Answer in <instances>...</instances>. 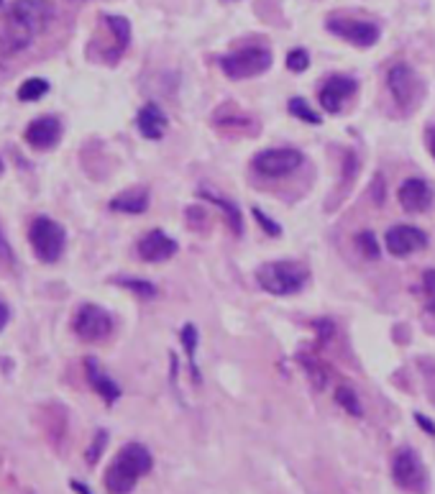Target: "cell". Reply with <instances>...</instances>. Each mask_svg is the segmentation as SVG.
Here are the masks:
<instances>
[{
    "mask_svg": "<svg viewBox=\"0 0 435 494\" xmlns=\"http://www.w3.org/2000/svg\"><path fill=\"white\" fill-rule=\"evenodd\" d=\"M305 162V154L294 146H277V149H264L254 156L251 167L256 174L267 177V180H280L292 174L294 170H300Z\"/></svg>",
    "mask_w": 435,
    "mask_h": 494,
    "instance_id": "obj_7",
    "label": "cell"
},
{
    "mask_svg": "<svg viewBox=\"0 0 435 494\" xmlns=\"http://www.w3.org/2000/svg\"><path fill=\"white\" fill-rule=\"evenodd\" d=\"M115 285L126 287L128 292H136L139 298H156V287L146 279H133V277H118Z\"/></svg>",
    "mask_w": 435,
    "mask_h": 494,
    "instance_id": "obj_26",
    "label": "cell"
},
{
    "mask_svg": "<svg viewBox=\"0 0 435 494\" xmlns=\"http://www.w3.org/2000/svg\"><path fill=\"white\" fill-rule=\"evenodd\" d=\"M85 374H88L90 387L95 390V394H101L108 405H113L115 400L121 397V387L102 372V366L98 364V359H92V356L85 359Z\"/></svg>",
    "mask_w": 435,
    "mask_h": 494,
    "instance_id": "obj_17",
    "label": "cell"
},
{
    "mask_svg": "<svg viewBox=\"0 0 435 494\" xmlns=\"http://www.w3.org/2000/svg\"><path fill=\"white\" fill-rule=\"evenodd\" d=\"M54 18L49 0H16L3 16L0 28V52L21 54L47 31Z\"/></svg>",
    "mask_w": 435,
    "mask_h": 494,
    "instance_id": "obj_1",
    "label": "cell"
},
{
    "mask_svg": "<svg viewBox=\"0 0 435 494\" xmlns=\"http://www.w3.org/2000/svg\"><path fill=\"white\" fill-rule=\"evenodd\" d=\"M274 62V57L267 47H243L236 52L223 54L218 65L228 79H251L264 75Z\"/></svg>",
    "mask_w": 435,
    "mask_h": 494,
    "instance_id": "obj_5",
    "label": "cell"
},
{
    "mask_svg": "<svg viewBox=\"0 0 435 494\" xmlns=\"http://www.w3.org/2000/svg\"><path fill=\"white\" fill-rule=\"evenodd\" d=\"M177 241L172 236H166L162 228H152L146 236H141L139 247V259L149 261V264H159V261L172 259L177 254Z\"/></svg>",
    "mask_w": 435,
    "mask_h": 494,
    "instance_id": "obj_13",
    "label": "cell"
},
{
    "mask_svg": "<svg viewBox=\"0 0 435 494\" xmlns=\"http://www.w3.org/2000/svg\"><path fill=\"white\" fill-rule=\"evenodd\" d=\"M356 248L366 257V259H379V241L371 231H361L356 236Z\"/></svg>",
    "mask_w": 435,
    "mask_h": 494,
    "instance_id": "obj_27",
    "label": "cell"
},
{
    "mask_svg": "<svg viewBox=\"0 0 435 494\" xmlns=\"http://www.w3.org/2000/svg\"><path fill=\"white\" fill-rule=\"evenodd\" d=\"M213 123H216L218 129H239L241 133H256V121H251V118L246 116V113H241V108L239 105H233V103H226V105H220L216 110V116H213Z\"/></svg>",
    "mask_w": 435,
    "mask_h": 494,
    "instance_id": "obj_18",
    "label": "cell"
},
{
    "mask_svg": "<svg viewBox=\"0 0 435 494\" xmlns=\"http://www.w3.org/2000/svg\"><path fill=\"white\" fill-rule=\"evenodd\" d=\"M251 213H254V218H256V221H259V226L264 228V234L274 236V238H277V236H281L280 223H274V221H271V218H267V215H264V210H261V208H251Z\"/></svg>",
    "mask_w": 435,
    "mask_h": 494,
    "instance_id": "obj_30",
    "label": "cell"
},
{
    "mask_svg": "<svg viewBox=\"0 0 435 494\" xmlns=\"http://www.w3.org/2000/svg\"><path fill=\"white\" fill-rule=\"evenodd\" d=\"M287 108H290V113H292L294 118H300L302 123H313V126H320V123H323V116H320L315 108H310V103H307L305 98H292Z\"/></svg>",
    "mask_w": 435,
    "mask_h": 494,
    "instance_id": "obj_25",
    "label": "cell"
},
{
    "mask_svg": "<svg viewBox=\"0 0 435 494\" xmlns=\"http://www.w3.org/2000/svg\"><path fill=\"white\" fill-rule=\"evenodd\" d=\"M0 254H3V257H8V247H5V238H3V234H0Z\"/></svg>",
    "mask_w": 435,
    "mask_h": 494,
    "instance_id": "obj_35",
    "label": "cell"
},
{
    "mask_svg": "<svg viewBox=\"0 0 435 494\" xmlns=\"http://www.w3.org/2000/svg\"><path fill=\"white\" fill-rule=\"evenodd\" d=\"M325 28L331 31L333 37L348 41V44H354L358 49H369L382 37V28L377 26L374 21L348 18V16H331L325 21Z\"/></svg>",
    "mask_w": 435,
    "mask_h": 494,
    "instance_id": "obj_8",
    "label": "cell"
},
{
    "mask_svg": "<svg viewBox=\"0 0 435 494\" xmlns=\"http://www.w3.org/2000/svg\"><path fill=\"white\" fill-rule=\"evenodd\" d=\"M422 298H425V310L435 315V269H428L422 277Z\"/></svg>",
    "mask_w": 435,
    "mask_h": 494,
    "instance_id": "obj_28",
    "label": "cell"
},
{
    "mask_svg": "<svg viewBox=\"0 0 435 494\" xmlns=\"http://www.w3.org/2000/svg\"><path fill=\"white\" fill-rule=\"evenodd\" d=\"M307 279H310V272L300 261H269L256 269L259 287L277 298L297 295L307 285Z\"/></svg>",
    "mask_w": 435,
    "mask_h": 494,
    "instance_id": "obj_3",
    "label": "cell"
},
{
    "mask_svg": "<svg viewBox=\"0 0 435 494\" xmlns=\"http://www.w3.org/2000/svg\"><path fill=\"white\" fill-rule=\"evenodd\" d=\"M72 328H75L77 339H82L85 343H101L113 333V318H111V312L102 310L101 305L88 302L77 310Z\"/></svg>",
    "mask_w": 435,
    "mask_h": 494,
    "instance_id": "obj_9",
    "label": "cell"
},
{
    "mask_svg": "<svg viewBox=\"0 0 435 494\" xmlns=\"http://www.w3.org/2000/svg\"><path fill=\"white\" fill-rule=\"evenodd\" d=\"M425 143H428V152H430V156L435 159V126H428V131H425Z\"/></svg>",
    "mask_w": 435,
    "mask_h": 494,
    "instance_id": "obj_33",
    "label": "cell"
},
{
    "mask_svg": "<svg viewBox=\"0 0 435 494\" xmlns=\"http://www.w3.org/2000/svg\"><path fill=\"white\" fill-rule=\"evenodd\" d=\"M179 339H182V346H185V352H187V362H190V372L192 379H195V384H200V369H197V328L192 323H187L182 328V333H179Z\"/></svg>",
    "mask_w": 435,
    "mask_h": 494,
    "instance_id": "obj_22",
    "label": "cell"
},
{
    "mask_svg": "<svg viewBox=\"0 0 435 494\" xmlns=\"http://www.w3.org/2000/svg\"><path fill=\"white\" fill-rule=\"evenodd\" d=\"M24 139L28 146H34L38 152H47V149H51L54 143H59V139H62V123H59V118L54 116L37 118V121L28 123Z\"/></svg>",
    "mask_w": 435,
    "mask_h": 494,
    "instance_id": "obj_15",
    "label": "cell"
},
{
    "mask_svg": "<svg viewBox=\"0 0 435 494\" xmlns=\"http://www.w3.org/2000/svg\"><path fill=\"white\" fill-rule=\"evenodd\" d=\"M428 247V236L415 226H392L387 231V251L392 257L405 259L409 254H418L422 248Z\"/></svg>",
    "mask_w": 435,
    "mask_h": 494,
    "instance_id": "obj_11",
    "label": "cell"
},
{
    "mask_svg": "<svg viewBox=\"0 0 435 494\" xmlns=\"http://www.w3.org/2000/svg\"><path fill=\"white\" fill-rule=\"evenodd\" d=\"M136 126H139L143 139H149V142H159V139L166 133L169 121H166L164 110H162L159 105L146 103L139 110V116H136Z\"/></svg>",
    "mask_w": 435,
    "mask_h": 494,
    "instance_id": "obj_16",
    "label": "cell"
},
{
    "mask_svg": "<svg viewBox=\"0 0 435 494\" xmlns=\"http://www.w3.org/2000/svg\"><path fill=\"white\" fill-rule=\"evenodd\" d=\"M149 208V190L146 187H131L123 190L121 195L111 200V210L115 213H128V215H141Z\"/></svg>",
    "mask_w": 435,
    "mask_h": 494,
    "instance_id": "obj_19",
    "label": "cell"
},
{
    "mask_svg": "<svg viewBox=\"0 0 435 494\" xmlns=\"http://www.w3.org/2000/svg\"><path fill=\"white\" fill-rule=\"evenodd\" d=\"M300 364L307 369V377L313 379V384H315V390H325V384H328V364L320 359V353L310 352V353H300Z\"/></svg>",
    "mask_w": 435,
    "mask_h": 494,
    "instance_id": "obj_21",
    "label": "cell"
},
{
    "mask_svg": "<svg viewBox=\"0 0 435 494\" xmlns=\"http://www.w3.org/2000/svg\"><path fill=\"white\" fill-rule=\"evenodd\" d=\"M415 420L420 423V428L425 430V433H430V436H435V423H430L428 417L422 415V413H415Z\"/></svg>",
    "mask_w": 435,
    "mask_h": 494,
    "instance_id": "obj_32",
    "label": "cell"
},
{
    "mask_svg": "<svg viewBox=\"0 0 435 494\" xmlns=\"http://www.w3.org/2000/svg\"><path fill=\"white\" fill-rule=\"evenodd\" d=\"M335 403L341 405L348 415H354V417L364 415V407H361V400H358L356 390H354V387H348V384L335 387Z\"/></svg>",
    "mask_w": 435,
    "mask_h": 494,
    "instance_id": "obj_23",
    "label": "cell"
},
{
    "mask_svg": "<svg viewBox=\"0 0 435 494\" xmlns=\"http://www.w3.org/2000/svg\"><path fill=\"white\" fill-rule=\"evenodd\" d=\"M105 443H108V433H105V430H101V433H98V441L92 443V448H90V451H88V461H90V464H95V461L101 458L102 446H105Z\"/></svg>",
    "mask_w": 435,
    "mask_h": 494,
    "instance_id": "obj_31",
    "label": "cell"
},
{
    "mask_svg": "<svg viewBox=\"0 0 435 494\" xmlns=\"http://www.w3.org/2000/svg\"><path fill=\"white\" fill-rule=\"evenodd\" d=\"M397 200L408 213H425L433 205V187L425 183L422 177H409L399 184Z\"/></svg>",
    "mask_w": 435,
    "mask_h": 494,
    "instance_id": "obj_14",
    "label": "cell"
},
{
    "mask_svg": "<svg viewBox=\"0 0 435 494\" xmlns=\"http://www.w3.org/2000/svg\"><path fill=\"white\" fill-rule=\"evenodd\" d=\"M47 92H49V82H47V79H26L24 85L18 88V100H21V103H34L38 98H44Z\"/></svg>",
    "mask_w": 435,
    "mask_h": 494,
    "instance_id": "obj_24",
    "label": "cell"
},
{
    "mask_svg": "<svg viewBox=\"0 0 435 494\" xmlns=\"http://www.w3.org/2000/svg\"><path fill=\"white\" fill-rule=\"evenodd\" d=\"M356 79L348 78V75H331V78L323 82V88L318 92V100L323 105V110L328 113H338L344 103L356 92Z\"/></svg>",
    "mask_w": 435,
    "mask_h": 494,
    "instance_id": "obj_12",
    "label": "cell"
},
{
    "mask_svg": "<svg viewBox=\"0 0 435 494\" xmlns=\"http://www.w3.org/2000/svg\"><path fill=\"white\" fill-rule=\"evenodd\" d=\"M0 3H3V0H0Z\"/></svg>",
    "mask_w": 435,
    "mask_h": 494,
    "instance_id": "obj_36",
    "label": "cell"
},
{
    "mask_svg": "<svg viewBox=\"0 0 435 494\" xmlns=\"http://www.w3.org/2000/svg\"><path fill=\"white\" fill-rule=\"evenodd\" d=\"M197 197H203L207 205H216V208H220V213H223V218H226V223H228V228L233 231V234L236 236L243 234L241 210H239L236 203H230V200H226V197L210 193V190H197Z\"/></svg>",
    "mask_w": 435,
    "mask_h": 494,
    "instance_id": "obj_20",
    "label": "cell"
},
{
    "mask_svg": "<svg viewBox=\"0 0 435 494\" xmlns=\"http://www.w3.org/2000/svg\"><path fill=\"white\" fill-rule=\"evenodd\" d=\"M28 241L37 251V257L44 264H54L62 259L64 244H67V234L57 221H51L47 215H38L37 221L28 228Z\"/></svg>",
    "mask_w": 435,
    "mask_h": 494,
    "instance_id": "obj_6",
    "label": "cell"
},
{
    "mask_svg": "<svg viewBox=\"0 0 435 494\" xmlns=\"http://www.w3.org/2000/svg\"><path fill=\"white\" fill-rule=\"evenodd\" d=\"M287 67L292 69V72H305L307 67H310V54L302 49V47H297V49H292V52L287 54Z\"/></svg>",
    "mask_w": 435,
    "mask_h": 494,
    "instance_id": "obj_29",
    "label": "cell"
},
{
    "mask_svg": "<svg viewBox=\"0 0 435 494\" xmlns=\"http://www.w3.org/2000/svg\"><path fill=\"white\" fill-rule=\"evenodd\" d=\"M154 467L152 451L141 443H126L115 458L111 461V467L105 471V489L108 494H131Z\"/></svg>",
    "mask_w": 435,
    "mask_h": 494,
    "instance_id": "obj_2",
    "label": "cell"
},
{
    "mask_svg": "<svg viewBox=\"0 0 435 494\" xmlns=\"http://www.w3.org/2000/svg\"><path fill=\"white\" fill-rule=\"evenodd\" d=\"M8 318H11V312H8V308H5V305L0 302V331H3L5 325H8Z\"/></svg>",
    "mask_w": 435,
    "mask_h": 494,
    "instance_id": "obj_34",
    "label": "cell"
},
{
    "mask_svg": "<svg viewBox=\"0 0 435 494\" xmlns=\"http://www.w3.org/2000/svg\"><path fill=\"white\" fill-rule=\"evenodd\" d=\"M392 479L399 489L409 494H428L430 489V477L422 464L420 454L409 446L397 448L392 456Z\"/></svg>",
    "mask_w": 435,
    "mask_h": 494,
    "instance_id": "obj_4",
    "label": "cell"
},
{
    "mask_svg": "<svg viewBox=\"0 0 435 494\" xmlns=\"http://www.w3.org/2000/svg\"><path fill=\"white\" fill-rule=\"evenodd\" d=\"M387 88H389L399 108H412L418 95H420V78L409 65L397 62L387 69Z\"/></svg>",
    "mask_w": 435,
    "mask_h": 494,
    "instance_id": "obj_10",
    "label": "cell"
}]
</instances>
